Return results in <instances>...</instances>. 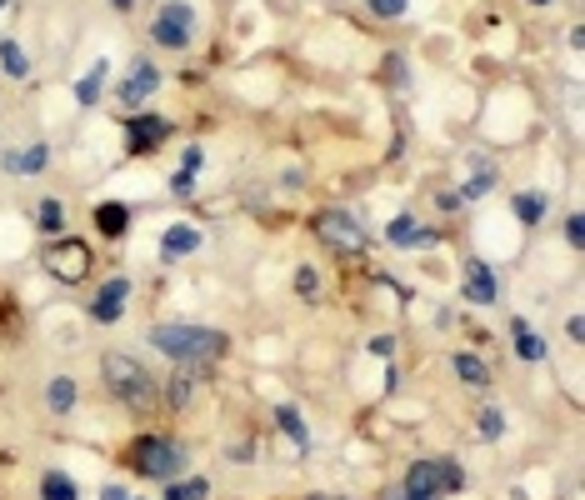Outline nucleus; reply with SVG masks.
<instances>
[{"label":"nucleus","instance_id":"nucleus-1","mask_svg":"<svg viewBox=\"0 0 585 500\" xmlns=\"http://www.w3.org/2000/svg\"><path fill=\"white\" fill-rule=\"evenodd\" d=\"M151 346L161 350V356H171L175 366L200 370V366H216V360L230 350V340L220 336V330H210V326H155Z\"/></svg>","mask_w":585,"mask_h":500},{"label":"nucleus","instance_id":"nucleus-2","mask_svg":"<svg viewBox=\"0 0 585 500\" xmlns=\"http://www.w3.org/2000/svg\"><path fill=\"white\" fill-rule=\"evenodd\" d=\"M100 381H106V391L116 395L125 411H155V401H161L151 370L135 356H125V350H106V356H100Z\"/></svg>","mask_w":585,"mask_h":500},{"label":"nucleus","instance_id":"nucleus-3","mask_svg":"<svg viewBox=\"0 0 585 500\" xmlns=\"http://www.w3.org/2000/svg\"><path fill=\"white\" fill-rule=\"evenodd\" d=\"M460 486H466V476H460V466L445 460V456L415 460V466L405 470V480H401L405 500H441V495H455Z\"/></svg>","mask_w":585,"mask_h":500},{"label":"nucleus","instance_id":"nucleus-4","mask_svg":"<svg viewBox=\"0 0 585 500\" xmlns=\"http://www.w3.org/2000/svg\"><path fill=\"white\" fill-rule=\"evenodd\" d=\"M130 466L141 470L145 480H175L185 466V446L171 440V435H141L130 446Z\"/></svg>","mask_w":585,"mask_h":500},{"label":"nucleus","instance_id":"nucleus-5","mask_svg":"<svg viewBox=\"0 0 585 500\" xmlns=\"http://www.w3.org/2000/svg\"><path fill=\"white\" fill-rule=\"evenodd\" d=\"M311 230H315V240H320L325 250H336V255H360L366 250V226H360L350 210H320V216L311 220Z\"/></svg>","mask_w":585,"mask_h":500},{"label":"nucleus","instance_id":"nucleus-6","mask_svg":"<svg viewBox=\"0 0 585 500\" xmlns=\"http://www.w3.org/2000/svg\"><path fill=\"white\" fill-rule=\"evenodd\" d=\"M41 261L60 285H80L90 275V245L76 240V236H65V240H51V245L41 250Z\"/></svg>","mask_w":585,"mask_h":500},{"label":"nucleus","instance_id":"nucleus-7","mask_svg":"<svg viewBox=\"0 0 585 500\" xmlns=\"http://www.w3.org/2000/svg\"><path fill=\"white\" fill-rule=\"evenodd\" d=\"M190 31H195V11L185 0H165L161 15L151 21V41L165 45V51H185V45H190Z\"/></svg>","mask_w":585,"mask_h":500},{"label":"nucleus","instance_id":"nucleus-8","mask_svg":"<svg viewBox=\"0 0 585 500\" xmlns=\"http://www.w3.org/2000/svg\"><path fill=\"white\" fill-rule=\"evenodd\" d=\"M165 141H171V120H165V116H135V120H125V151L130 155H151V151H161Z\"/></svg>","mask_w":585,"mask_h":500},{"label":"nucleus","instance_id":"nucleus-9","mask_svg":"<svg viewBox=\"0 0 585 500\" xmlns=\"http://www.w3.org/2000/svg\"><path fill=\"white\" fill-rule=\"evenodd\" d=\"M155 86H161V70L151 66V60H135V66L125 70V80H120V90H116V100L120 106H145V100L155 96Z\"/></svg>","mask_w":585,"mask_h":500},{"label":"nucleus","instance_id":"nucleus-10","mask_svg":"<svg viewBox=\"0 0 585 500\" xmlns=\"http://www.w3.org/2000/svg\"><path fill=\"white\" fill-rule=\"evenodd\" d=\"M125 295H130V281H125V275L106 281V285H100V295H96V305H90V316H96L100 326H116V320L125 316Z\"/></svg>","mask_w":585,"mask_h":500},{"label":"nucleus","instance_id":"nucleus-11","mask_svg":"<svg viewBox=\"0 0 585 500\" xmlns=\"http://www.w3.org/2000/svg\"><path fill=\"white\" fill-rule=\"evenodd\" d=\"M466 301L470 305H496V275H490V265L476 261V255L466 261Z\"/></svg>","mask_w":585,"mask_h":500},{"label":"nucleus","instance_id":"nucleus-12","mask_svg":"<svg viewBox=\"0 0 585 500\" xmlns=\"http://www.w3.org/2000/svg\"><path fill=\"white\" fill-rule=\"evenodd\" d=\"M190 250H200V230H195L190 220H175V226L161 236V255L165 261H185Z\"/></svg>","mask_w":585,"mask_h":500},{"label":"nucleus","instance_id":"nucleus-13","mask_svg":"<svg viewBox=\"0 0 585 500\" xmlns=\"http://www.w3.org/2000/svg\"><path fill=\"white\" fill-rule=\"evenodd\" d=\"M125 226H130V206H125V200H100V206H96V230H100V236L116 240V236H125Z\"/></svg>","mask_w":585,"mask_h":500},{"label":"nucleus","instance_id":"nucleus-14","mask_svg":"<svg viewBox=\"0 0 585 500\" xmlns=\"http://www.w3.org/2000/svg\"><path fill=\"white\" fill-rule=\"evenodd\" d=\"M385 236H390V245H435V240H441L435 230H421L411 216H395V220H390V230H385Z\"/></svg>","mask_w":585,"mask_h":500},{"label":"nucleus","instance_id":"nucleus-15","mask_svg":"<svg viewBox=\"0 0 585 500\" xmlns=\"http://www.w3.org/2000/svg\"><path fill=\"white\" fill-rule=\"evenodd\" d=\"M45 161H51V151H45V145H31V151H5L0 165H5L11 175H41Z\"/></svg>","mask_w":585,"mask_h":500},{"label":"nucleus","instance_id":"nucleus-16","mask_svg":"<svg viewBox=\"0 0 585 500\" xmlns=\"http://www.w3.org/2000/svg\"><path fill=\"white\" fill-rule=\"evenodd\" d=\"M275 425H281V431L291 435L301 450H311V425L301 421V411H295V405H275Z\"/></svg>","mask_w":585,"mask_h":500},{"label":"nucleus","instance_id":"nucleus-17","mask_svg":"<svg viewBox=\"0 0 585 500\" xmlns=\"http://www.w3.org/2000/svg\"><path fill=\"white\" fill-rule=\"evenodd\" d=\"M41 500H80L76 476H65V470H51V476L41 480Z\"/></svg>","mask_w":585,"mask_h":500},{"label":"nucleus","instance_id":"nucleus-18","mask_svg":"<svg viewBox=\"0 0 585 500\" xmlns=\"http://www.w3.org/2000/svg\"><path fill=\"white\" fill-rule=\"evenodd\" d=\"M76 381H70V375H55L51 381V391H45V405H51L55 415H70V405H76Z\"/></svg>","mask_w":585,"mask_h":500},{"label":"nucleus","instance_id":"nucleus-19","mask_svg":"<svg viewBox=\"0 0 585 500\" xmlns=\"http://www.w3.org/2000/svg\"><path fill=\"white\" fill-rule=\"evenodd\" d=\"M0 66H5V76H15V80L31 76V55L21 51V41H0Z\"/></svg>","mask_w":585,"mask_h":500},{"label":"nucleus","instance_id":"nucleus-20","mask_svg":"<svg viewBox=\"0 0 585 500\" xmlns=\"http://www.w3.org/2000/svg\"><path fill=\"white\" fill-rule=\"evenodd\" d=\"M510 210H515L520 226H541L545 220V196H535V190H525V196L510 200Z\"/></svg>","mask_w":585,"mask_h":500},{"label":"nucleus","instance_id":"nucleus-21","mask_svg":"<svg viewBox=\"0 0 585 500\" xmlns=\"http://www.w3.org/2000/svg\"><path fill=\"white\" fill-rule=\"evenodd\" d=\"M450 366H455V375H460L466 385H486V381H490L486 360H480V356H470V350H460V356H455Z\"/></svg>","mask_w":585,"mask_h":500},{"label":"nucleus","instance_id":"nucleus-22","mask_svg":"<svg viewBox=\"0 0 585 500\" xmlns=\"http://www.w3.org/2000/svg\"><path fill=\"white\" fill-rule=\"evenodd\" d=\"M106 70H110V60H96V66H90V76H80V86H76V100H80V106H96V100H100Z\"/></svg>","mask_w":585,"mask_h":500},{"label":"nucleus","instance_id":"nucleus-23","mask_svg":"<svg viewBox=\"0 0 585 500\" xmlns=\"http://www.w3.org/2000/svg\"><path fill=\"white\" fill-rule=\"evenodd\" d=\"M206 495H210V480H206V476L171 480V486H165V500H206Z\"/></svg>","mask_w":585,"mask_h":500},{"label":"nucleus","instance_id":"nucleus-24","mask_svg":"<svg viewBox=\"0 0 585 500\" xmlns=\"http://www.w3.org/2000/svg\"><path fill=\"white\" fill-rule=\"evenodd\" d=\"M35 226H41L45 236H55V230L65 226V206L60 200H41V206H35Z\"/></svg>","mask_w":585,"mask_h":500},{"label":"nucleus","instance_id":"nucleus-25","mask_svg":"<svg viewBox=\"0 0 585 500\" xmlns=\"http://www.w3.org/2000/svg\"><path fill=\"white\" fill-rule=\"evenodd\" d=\"M490 185H496V165H486V161H480V165H476V181H466V190H460V200H476V196H486Z\"/></svg>","mask_w":585,"mask_h":500},{"label":"nucleus","instance_id":"nucleus-26","mask_svg":"<svg viewBox=\"0 0 585 500\" xmlns=\"http://www.w3.org/2000/svg\"><path fill=\"white\" fill-rule=\"evenodd\" d=\"M476 431H480V440H500V431H506V415H500L496 405H486V411L476 415Z\"/></svg>","mask_w":585,"mask_h":500},{"label":"nucleus","instance_id":"nucleus-27","mask_svg":"<svg viewBox=\"0 0 585 500\" xmlns=\"http://www.w3.org/2000/svg\"><path fill=\"white\" fill-rule=\"evenodd\" d=\"M190 391H195V381H190V370H175V381H171V411H185L190 405Z\"/></svg>","mask_w":585,"mask_h":500},{"label":"nucleus","instance_id":"nucleus-28","mask_svg":"<svg viewBox=\"0 0 585 500\" xmlns=\"http://www.w3.org/2000/svg\"><path fill=\"white\" fill-rule=\"evenodd\" d=\"M295 295H301V301H315V295H320V275H315L311 265L295 271Z\"/></svg>","mask_w":585,"mask_h":500},{"label":"nucleus","instance_id":"nucleus-29","mask_svg":"<svg viewBox=\"0 0 585 500\" xmlns=\"http://www.w3.org/2000/svg\"><path fill=\"white\" fill-rule=\"evenodd\" d=\"M366 5L380 15V21H401V15L411 11V0H366Z\"/></svg>","mask_w":585,"mask_h":500},{"label":"nucleus","instance_id":"nucleus-30","mask_svg":"<svg viewBox=\"0 0 585 500\" xmlns=\"http://www.w3.org/2000/svg\"><path fill=\"white\" fill-rule=\"evenodd\" d=\"M515 356H520V360H541V356H545V340L525 330V336H515Z\"/></svg>","mask_w":585,"mask_h":500},{"label":"nucleus","instance_id":"nucleus-31","mask_svg":"<svg viewBox=\"0 0 585 500\" xmlns=\"http://www.w3.org/2000/svg\"><path fill=\"white\" fill-rule=\"evenodd\" d=\"M565 240H571L575 250L585 245V220H580V216H565Z\"/></svg>","mask_w":585,"mask_h":500},{"label":"nucleus","instance_id":"nucleus-32","mask_svg":"<svg viewBox=\"0 0 585 500\" xmlns=\"http://www.w3.org/2000/svg\"><path fill=\"white\" fill-rule=\"evenodd\" d=\"M370 350H376V356H390V350H395V340H390V336H376V340H370Z\"/></svg>","mask_w":585,"mask_h":500},{"label":"nucleus","instance_id":"nucleus-33","mask_svg":"<svg viewBox=\"0 0 585 500\" xmlns=\"http://www.w3.org/2000/svg\"><path fill=\"white\" fill-rule=\"evenodd\" d=\"M100 500H130V490L125 486H106V490H100Z\"/></svg>","mask_w":585,"mask_h":500},{"label":"nucleus","instance_id":"nucleus-34","mask_svg":"<svg viewBox=\"0 0 585 500\" xmlns=\"http://www.w3.org/2000/svg\"><path fill=\"white\" fill-rule=\"evenodd\" d=\"M380 500H405V490L395 486V490H385V495H380Z\"/></svg>","mask_w":585,"mask_h":500},{"label":"nucleus","instance_id":"nucleus-35","mask_svg":"<svg viewBox=\"0 0 585 500\" xmlns=\"http://www.w3.org/2000/svg\"><path fill=\"white\" fill-rule=\"evenodd\" d=\"M110 5H116V11H130V0H110Z\"/></svg>","mask_w":585,"mask_h":500},{"label":"nucleus","instance_id":"nucleus-36","mask_svg":"<svg viewBox=\"0 0 585 500\" xmlns=\"http://www.w3.org/2000/svg\"><path fill=\"white\" fill-rule=\"evenodd\" d=\"M311 500H346V495H311Z\"/></svg>","mask_w":585,"mask_h":500},{"label":"nucleus","instance_id":"nucleus-37","mask_svg":"<svg viewBox=\"0 0 585 500\" xmlns=\"http://www.w3.org/2000/svg\"><path fill=\"white\" fill-rule=\"evenodd\" d=\"M531 5H551V0H531Z\"/></svg>","mask_w":585,"mask_h":500},{"label":"nucleus","instance_id":"nucleus-38","mask_svg":"<svg viewBox=\"0 0 585 500\" xmlns=\"http://www.w3.org/2000/svg\"><path fill=\"white\" fill-rule=\"evenodd\" d=\"M0 11H5V0H0Z\"/></svg>","mask_w":585,"mask_h":500}]
</instances>
